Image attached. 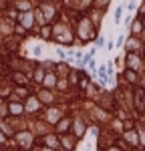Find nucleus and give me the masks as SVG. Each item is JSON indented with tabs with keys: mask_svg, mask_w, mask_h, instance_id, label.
Masks as SVG:
<instances>
[{
	"mask_svg": "<svg viewBox=\"0 0 145 151\" xmlns=\"http://www.w3.org/2000/svg\"><path fill=\"white\" fill-rule=\"evenodd\" d=\"M42 107H45V105L38 101V97H36L34 93H30L26 99H24V115L34 117V115H38V113L42 111Z\"/></svg>",
	"mask_w": 145,
	"mask_h": 151,
	"instance_id": "nucleus-1",
	"label": "nucleus"
},
{
	"mask_svg": "<svg viewBox=\"0 0 145 151\" xmlns=\"http://www.w3.org/2000/svg\"><path fill=\"white\" fill-rule=\"evenodd\" d=\"M62 117H65V113L60 111V107H55V105H50V107H47V109H45V113L40 115V119H42L47 125H52V127H55V125L59 123Z\"/></svg>",
	"mask_w": 145,
	"mask_h": 151,
	"instance_id": "nucleus-2",
	"label": "nucleus"
},
{
	"mask_svg": "<svg viewBox=\"0 0 145 151\" xmlns=\"http://www.w3.org/2000/svg\"><path fill=\"white\" fill-rule=\"evenodd\" d=\"M6 77H8V81L12 85H22V87L32 85L30 83V77L26 73H22V70H18V69H6Z\"/></svg>",
	"mask_w": 145,
	"mask_h": 151,
	"instance_id": "nucleus-3",
	"label": "nucleus"
},
{
	"mask_svg": "<svg viewBox=\"0 0 145 151\" xmlns=\"http://www.w3.org/2000/svg\"><path fill=\"white\" fill-rule=\"evenodd\" d=\"M6 111H8V117H26L24 115V101H18V99H6Z\"/></svg>",
	"mask_w": 145,
	"mask_h": 151,
	"instance_id": "nucleus-4",
	"label": "nucleus"
},
{
	"mask_svg": "<svg viewBox=\"0 0 145 151\" xmlns=\"http://www.w3.org/2000/svg\"><path fill=\"white\" fill-rule=\"evenodd\" d=\"M18 24H22L28 32H32L34 28H38V26H36V18H34V10L20 12V14H18Z\"/></svg>",
	"mask_w": 145,
	"mask_h": 151,
	"instance_id": "nucleus-5",
	"label": "nucleus"
},
{
	"mask_svg": "<svg viewBox=\"0 0 145 151\" xmlns=\"http://www.w3.org/2000/svg\"><path fill=\"white\" fill-rule=\"evenodd\" d=\"M34 95L38 97V101L45 105V107H50V105H55V93H52V89H45V87H38L34 91Z\"/></svg>",
	"mask_w": 145,
	"mask_h": 151,
	"instance_id": "nucleus-6",
	"label": "nucleus"
},
{
	"mask_svg": "<svg viewBox=\"0 0 145 151\" xmlns=\"http://www.w3.org/2000/svg\"><path fill=\"white\" fill-rule=\"evenodd\" d=\"M30 93H34V91L30 89V85H28V87H22V85H14V87H12V95H10V97L18 99V101H24V99H26V97H28ZM10 97H8V99H10Z\"/></svg>",
	"mask_w": 145,
	"mask_h": 151,
	"instance_id": "nucleus-7",
	"label": "nucleus"
},
{
	"mask_svg": "<svg viewBox=\"0 0 145 151\" xmlns=\"http://www.w3.org/2000/svg\"><path fill=\"white\" fill-rule=\"evenodd\" d=\"M38 8H40V12L45 14L47 22H52V20H55V14H57V8H55V4H52L50 0H47V2H42V4H38Z\"/></svg>",
	"mask_w": 145,
	"mask_h": 151,
	"instance_id": "nucleus-8",
	"label": "nucleus"
},
{
	"mask_svg": "<svg viewBox=\"0 0 145 151\" xmlns=\"http://www.w3.org/2000/svg\"><path fill=\"white\" fill-rule=\"evenodd\" d=\"M57 83H59V75L55 70H47L40 87H45V89H57Z\"/></svg>",
	"mask_w": 145,
	"mask_h": 151,
	"instance_id": "nucleus-9",
	"label": "nucleus"
},
{
	"mask_svg": "<svg viewBox=\"0 0 145 151\" xmlns=\"http://www.w3.org/2000/svg\"><path fill=\"white\" fill-rule=\"evenodd\" d=\"M45 67L38 63V65H34V69H32V73H30V83H34L36 87H40V83H42V79H45Z\"/></svg>",
	"mask_w": 145,
	"mask_h": 151,
	"instance_id": "nucleus-10",
	"label": "nucleus"
},
{
	"mask_svg": "<svg viewBox=\"0 0 145 151\" xmlns=\"http://www.w3.org/2000/svg\"><path fill=\"white\" fill-rule=\"evenodd\" d=\"M12 28H14V22H10L8 18H4V16L0 14V36H2V38L12 36Z\"/></svg>",
	"mask_w": 145,
	"mask_h": 151,
	"instance_id": "nucleus-11",
	"label": "nucleus"
},
{
	"mask_svg": "<svg viewBox=\"0 0 145 151\" xmlns=\"http://www.w3.org/2000/svg\"><path fill=\"white\" fill-rule=\"evenodd\" d=\"M71 127H72V119L71 117H62L59 123L55 125V131L59 135H62V133H71Z\"/></svg>",
	"mask_w": 145,
	"mask_h": 151,
	"instance_id": "nucleus-12",
	"label": "nucleus"
},
{
	"mask_svg": "<svg viewBox=\"0 0 145 151\" xmlns=\"http://www.w3.org/2000/svg\"><path fill=\"white\" fill-rule=\"evenodd\" d=\"M10 6H14L18 12L34 10V2L32 0H10Z\"/></svg>",
	"mask_w": 145,
	"mask_h": 151,
	"instance_id": "nucleus-13",
	"label": "nucleus"
},
{
	"mask_svg": "<svg viewBox=\"0 0 145 151\" xmlns=\"http://www.w3.org/2000/svg\"><path fill=\"white\" fill-rule=\"evenodd\" d=\"M38 36L42 38V40H52V24L48 22L45 26H40L38 28Z\"/></svg>",
	"mask_w": 145,
	"mask_h": 151,
	"instance_id": "nucleus-14",
	"label": "nucleus"
},
{
	"mask_svg": "<svg viewBox=\"0 0 145 151\" xmlns=\"http://www.w3.org/2000/svg\"><path fill=\"white\" fill-rule=\"evenodd\" d=\"M12 35L14 36H18V38H26V36H28V30H26V28H24L22 24H18V22H14V28H12Z\"/></svg>",
	"mask_w": 145,
	"mask_h": 151,
	"instance_id": "nucleus-15",
	"label": "nucleus"
},
{
	"mask_svg": "<svg viewBox=\"0 0 145 151\" xmlns=\"http://www.w3.org/2000/svg\"><path fill=\"white\" fill-rule=\"evenodd\" d=\"M4 79H6V67H0V85L4 83Z\"/></svg>",
	"mask_w": 145,
	"mask_h": 151,
	"instance_id": "nucleus-16",
	"label": "nucleus"
},
{
	"mask_svg": "<svg viewBox=\"0 0 145 151\" xmlns=\"http://www.w3.org/2000/svg\"><path fill=\"white\" fill-rule=\"evenodd\" d=\"M121 12H123V8H117V10H115V22L121 20Z\"/></svg>",
	"mask_w": 145,
	"mask_h": 151,
	"instance_id": "nucleus-17",
	"label": "nucleus"
},
{
	"mask_svg": "<svg viewBox=\"0 0 145 151\" xmlns=\"http://www.w3.org/2000/svg\"><path fill=\"white\" fill-rule=\"evenodd\" d=\"M57 55H59L60 58H65V50H62V48H57Z\"/></svg>",
	"mask_w": 145,
	"mask_h": 151,
	"instance_id": "nucleus-18",
	"label": "nucleus"
},
{
	"mask_svg": "<svg viewBox=\"0 0 145 151\" xmlns=\"http://www.w3.org/2000/svg\"><path fill=\"white\" fill-rule=\"evenodd\" d=\"M107 2H109V0H97V6H105Z\"/></svg>",
	"mask_w": 145,
	"mask_h": 151,
	"instance_id": "nucleus-19",
	"label": "nucleus"
},
{
	"mask_svg": "<svg viewBox=\"0 0 145 151\" xmlns=\"http://www.w3.org/2000/svg\"><path fill=\"white\" fill-rule=\"evenodd\" d=\"M0 67H4V58L0 57Z\"/></svg>",
	"mask_w": 145,
	"mask_h": 151,
	"instance_id": "nucleus-20",
	"label": "nucleus"
},
{
	"mask_svg": "<svg viewBox=\"0 0 145 151\" xmlns=\"http://www.w3.org/2000/svg\"><path fill=\"white\" fill-rule=\"evenodd\" d=\"M36 2H38V4H42V2H47V0H36Z\"/></svg>",
	"mask_w": 145,
	"mask_h": 151,
	"instance_id": "nucleus-21",
	"label": "nucleus"
},
{
	"mask_svg": "<svg viewBox=\"0 0 145 151\" xmlns=\"http://www.w3.org/2000/svg\"><path fill=\"white\" fill-rule=\"evenodd\" d=\"M0 99H2V97H0Z\"/></svg>",
	"mask_w": 145,
	"mask_h": 151,
	"instance_id": "nucleus-22",
	"label": "nucleus"
},
{
	"mask_svg": "<svg viewBox=\"0 0 145 151\" xmlns=\"http://www.w3.org/2000/svg\"><path fill=\"white\" fill-rule=\"evenodd\" d=\"M0 119H2V117H0Z\"/></svg>",
	"mask_w": 145,
	"mask_h": 151,
	"instance_id": "nucleus-23",
	"label": "nucleus"
}]
</instances>
